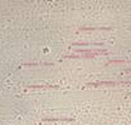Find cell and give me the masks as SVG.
<instances>
[{
  "label": "cell",
  "instance_id": "obj_1",
  "mask_svg": "<svg viewBox=\"0 0 131 125\" xmlns=\"http://www.w3.org/2000/svg\"><path fill=\"white\" fill-rule=\"evenodd\" d=\"M73 119H68V118H57V119H53V118H46L44 121H72Z\"/></svg>",
  "mask_w": 131,
  "mask_h": 125
}]
</instances>
